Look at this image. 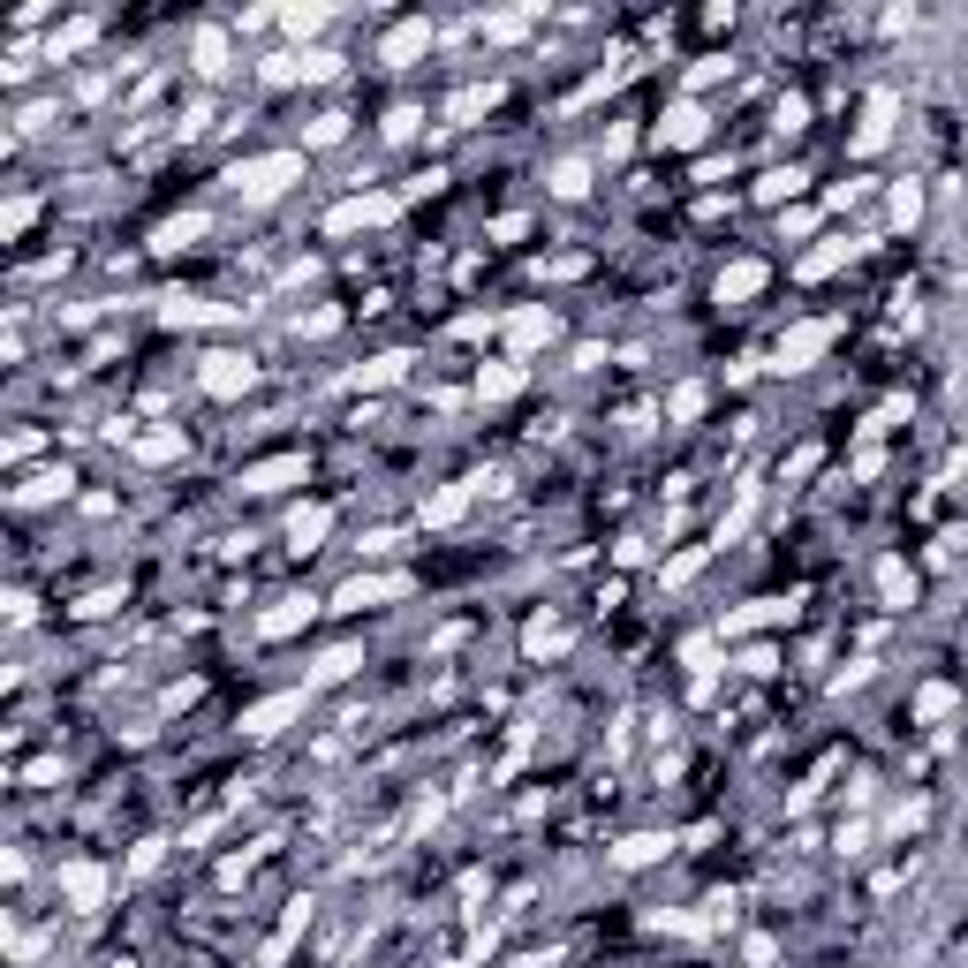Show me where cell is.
<instances>
[{
    "instance_id": "1",
    "label": "cell",
    "mask_w": 968,
    "mask_h": 968,
    "mask_svg": "<svg viewBox=\"0 0 968 968\" xmlns=\"http://www.w3.org/2000/svg\"><path fill=\"white\" fill-rule=\"evenodd\" d=\"M242 379H250V363H235V356H212L205 363V386H212V394H235Z\"/></svg>"
},
{
    "instance_id": "2",
    "label": "cell",
    "mask_w": 968,
    "mask_h": 968,
    "mask_svg": "<svg viewBox=\"0 0 968 968\" xmlns=\"http://www.w3.org/2000/svg\"><path fill=\"white\" fill-rule=\"evenodd\" d=\"M658 137H674V144H696V137H704V114H696V106H674V121H666Z\"/></svg>"
}]
</instances>
